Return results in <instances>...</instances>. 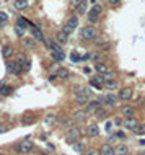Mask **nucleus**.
Masks as SVG:
<instances>
[{"mask_svg": "<svg viewBox=\"0 0 145 155\" xmlns=\"http://www.w3.org/2000/svg\"><path fill=\"white\" fill-rule=\"evenodd\" d=\"M82 129L78 128V126H70V128L67 129V132H65V139L70 144H74V142H77L80 141V137H82Z\"/></svg>", "mask_w": 145, "mask_h": 155, "instance_id": "obj_1", "label": "nucleus"}, {"mask_svg": "<svg viewBox=\"0 0 145 155\" xmlns=\"http://www.w3.org/2000/svg\"><path fill=\"white\" fill-rule=\"evenodd\" d=\"M77 26H78V15H72V17H68V20L65 21L62 31L68 36V34H72V31H74V30H77Z\"/></svg>", "mask_w": 145, "mask_h": 155, "instance_id": "obj_2", "label": "nucleus"}, {"mask_svg": "<svg viewBox=\"0 0 145 155\" xmlns=\"http://www.w3.org/2000/svg\"><path fill=\"white\" fill-rule=\"evenodd\" d=\"M80 38L83 39V41H95L96 38V30L95 26H83L82 30H80Z\"/></svg>", "mask_w": 145, "mask_h": 155, "instance_id": "obj_3", "label": "nucleus"}, {"mask_svg": "<svg viewBox=\"0 0 145 155\" xmlns=\"http://www.w3.org/2000/svg\"><path fill=\"white\" fill-rule=\"evenodd\" d=\"M98 100H99V103L106 105L108 108H116V106H118L119 96H116V95H112V93H108V95H101Z\"/></svg>", "mask_w": 145, "mask_h": 155, "instance_id": "obj_4", "label": "nucleus"}, {"mask_svg": "<svg viewBox=\"0 0 145 155\" xmlns=\"http://www.w3.org/2000/svg\"><path fill=\"white\" fill-rule=\"evenodd\" d=\"M101 11H103V7L99 5V3H95V5L90 8V11H88V21H90V23H95L96 20L99 18Z\"/></svg>", "mask_w": 145, "mask_h": 155, "instance_id": "obj_5", "label": "nucleus"}, {"mask_svg": "<svg viewBox=\"0 0 145 155\" xmlns=\"http://www.w3.org/2000/svg\"><path fill=\"white\" fill-rule=\"evenodd\" d=\"M33 147H34V144L26 139V141H23V142H20V144L15 145V150H17L18 153H30L31 150H33Z\"/></svg>", "mask_w": 145, "mask_h": 155, "instance_id": "obj_6", "label": "nucleus"}, {"mask_svg": "<svg viewBox=\"0 0 145 155\" xmlns=\"http://www.w3.org/2000/svg\"><path fill=\"white\" fill-rule=\"evenodd\" d=\"M7 70H8L11 75H21V74H23V65L18 64L17 61L7 62Z\"/></svg>", "mask_w": 145, "mask_h": 155, "instance_id": "obj_7", "label": "nucleus"}, {"mask_svg": "<svg viewBox=\"0 0 145 155\" xmlns=\"http://www.w3.org/2000/svg\"><path fill=\"white\" fill-rule=\"evenodd\" d=\"M103 85H104V78L101 77V75H91L90 77V87L91 88L103 90Z\"/></svg>", "mask_w": 145, "mask_h": 155, "instance_id": "obj_8", "label": "nucleus"}, {"mask_svg": "<svg viewBox=\"0 0 145 155\" xmlns=\"http://www.w3.org/2000/svg\"><path fill=\"white\" fill-rule=\"evenodd\" d=\"M98 108H101V103H99V100H90L85 105V111L88 114H95L96 111H98Z\"/></svg>", "mask_w": 145, "mask_h": 155, "instance_id": "obj_9", "label": "nucleus"}, {"mask_svg": "<svg viewBox=\"0 0 145 155\" xmlns=\"http://www.w3.org/2000/svg\"><path fill=\"white\" fill-rule=\"evenodd\" d=\"M132 95H134V90L131 88V87H124V88H121L119 90V100H122V101H129L132 98Z\"/></svg>", "mask_w": 145, "mask_h": 155, "instance_id": "obj_10", "label": "nucleus"}, {"mask_svg": "<svg viewBox=\"0 0 145 155\" xmlns=\"http://www.w3.org/2000/svg\"><path fill=\"white\" fill-rule=\"evenodd\" d=\"M74 93H75V95H87V96H90L93 91H91V87H87V85H75V87H74Z\"/></svg>", "mask_w": 145, "mask_h": 155, "instance_id": "obj_11", "label": "nucleus"}, {"mask_svg": "<svg viewBox=\"0 0 145 155\" xmlns=\"http://www.w3.org/2000/svg\"><path fill=\"white\" fill-rule=\"evenodd\" d=\"M122 126L126 129H129V131H134L137 126H139V121H137V119L134 118V116H131V118H126L122 121Z\"/></svg>", "mask_w": 145, "mask_h": 155, "instance_id": "obj_12", "label": "nucleus"}, {"mask_svg": "<svg viewBox=\"0 0 145 155\" xmlns=\"http://www.w3.org/2000/svg\"><path fill=\"white\" fill-rule=\"evenodd\" d=\"M87 134L90 137H98L99 136V128L96 122H90V124L87 126Z\"/></svg>", "mask_w": 145, "mask_h": 155, "instance_id": "obj_13", "label": "nucleus"}, {"mask_svg": "<svg viewBox=\"0 0 145 155\" xmlns=\"http://www.w3.org/2000/svg\"><path fill=\"white\" fill-rule=\"evenodd\" d=\"M87 116H88V113L85 109H77V111H74V114H72V119L77 121V122H83L87 119Z\"/></svg>", "mask_w": 145, "mask_h": 155, "instance_id": "obj_14", "label": "nucleus"}, {"mask_svg": "<svg viewBox=\"0 0 145 155\" xmlns=\"http://www.w3.org/2000/svg\"><path fill=\"white\" fill-rule=\"evenodd\" d=\"M134 113H135L134 105H122L121 106V114H122V116L131 118V116H134Z\"/></svg>", "mask_w": 145, "mask_h": 155, "instance_id": "obj_15", "label": "nucleus"}, {"mask_svg": "<svg viewBox=\"0 0 145 155\" xmlns=\"http://www.w3.org/2000/svg\"><path fill=\"white\" fill-rule=\"evenodd\" d=\"M103 88H106V90H118L119 88V82L116 80V78H111V80H104V85H103Z\"/></svg>", "mask_w": 145, "mask_h": 155, "instance_id": "obj_16", "label": "nucleus"}, {"mask_svg": "<svg viewBox=\"0 0 145 155\" xmlns=\"http://www.w3.org/2000/svg\"><path fill=\"white\" fill-rule=\"evenodd\" d=\"M87 7H88V0H82L77 7H75V15H85L87 13Z\"/></svg>", "mask_w": 145, "mask_h": 155, "instance_id": "obj_17", "label": "nucleus"}, {"mask_svg": "<svg viewBox=\"0 0 145 155\" xmlns=\"http://www.w3.org/2000/svg\"><path fill=\"white\" fill-rule=\"evenodd\" d=\"M99 152H101V155H116V150L111 144H103Z\"/></svg>", "mask_w": 145, "mask_h": 155, "instance_id": "obj_18", "label": "nucleus"}, {"mask_svg": "<svg viewBox=\"0 0 145 155\" xmlns=\"http://www.w3.org/2000/svg\"><path fill=\"white\" fill-rule=\"evenodd\" d=\"M57 122L60 126H65V128H70L72 126V122H74V119H72V116H60V118H57Z\"/></svg>", "mask_w": 145, "mask_h": 155, "instance_id": "obj_19", "label": "nucleus"}, {"mask_svg": "<svg viewBox=\"0 0 145 155\" xmlns=\"http://www.w3.org/2000/svg\"><path fill=\"white\" fill-rule=\"evenodd\" d=\"M116 150V155H129V145L126 144H118L114 147Z\"/></svg>", "mask_w": 145, "mask_h": 155, "instance_id": "obj_20", "label": "nucleus"}, {"mask_svg": "<svg viewBox=\"0 0 145 155\" xmlns=\"http://www.w3.org/2000/svg\"><path fill=\"white\" fill-rule=\"evenodd\" d=\"M33 39H34V41H39V43L46 41V38H44L43 31L39 30V28H33Z\"/></svg>", "mask_w": 145, "mask_h": 155, "instance_id": "obj_21", "label": "nucleus"}, {"mask_svg": "<svg viewBox=\"0 0 145 155\" xmlns=\"http://www.w3.org/2000/svg\"><path fill=\"white\" fill-rule=\"evenodd\" d=\"M95 70L98 72L99 75H104L106 72H109V69H108V65L106 64H103V62H96V65H95Z\"/></svg>", "mask_w": 145, "mask_h": 155, "instance_id": "obj_22", "label": "nucleus"}, {"mask_svg": "<svg viewBox=\"0 0 145 155\" xmlns=\"http://www.w3.org/2000/svg\"><path fill=\"white\" fill-rule=\"evenodd\" d=\"M95 116H96V119H103V121H104V119H106L108 116H109V111H108V109H104L103 106H101V108H98V111L95 113Z\"/></svg>", "mask_w": 145, "mask_h": 155, "instance_id": "obj_23", "label": "nucleus"}, {"mask_svg": "<svg viewBox=\"0 0 145 155\" xmlns=\"http://www.w3.org/2000/svg\"><path fill=\"white\" fill-rule=\"evenodd\" d=\"M55 121H57V116H55L54 113H47L46 116H44V124H46V126H51V124H54Z\"/></svg>", "mask_w": 145, "mask_h": 155, "instance_id": "obj_24", "label": "nucleus"}, {"mask_svg": "<svg viewBox=\"0 0 145 155\" xmlns=\"http://www.w3.org/2000/svg\"><path fill=\"white\" fill-rule=\"evenodd\" d=\"M57 78H62V80H67L68 77H70V72H68L67 69H64V67H59V70H57Z\"/></svg>", "mask_w": 145, "mask_h": 155, "instance_id": "obj_25", "label": "nucleus"}, {"mask_svg": "<svg viewBox=\"0 0 145 155\" xmlns=\"http://www.w3.org/2000/svg\"><path fill=\"white\" fill-rule=\"evenodd\" d=\"M28 3H30L28 0H15V2H13V7H15L17 10H25L26 7H28Z\"/></svg>", "mask_w": 145, "mask_h": 155, "instance_id": "obj_26", "label": "nucleus"}, {"mask_svg": "<svg viewBox=\"0 0 145 155\" xmlns=\"http://www.w3.org/2000/svg\"><path fill=\"white\" fill-rule=\"evenodd\" d=\"M67 39H68V36H67L65 33H64V31H59V33L55 34V41H57L59 44H65Z\"/></svg>", "mask_w": 145, "mask_h": 155, "instance_id": "obj_27", "label": "nucleus"}, {"mask_svg": "<svg viewBox=\"0 0 145 155\" xmlns=\"http://www.w3.org/2000/svg\"><path fill=\"white\" fill-rule=\"evenodd\" d=\"M51 57L54 59L55 62H60V61H64L65 55H64V51L62 52H60V51H51Z\"/></svg>", "mask_w": 145, "mask_h": 155, "instance_id": "obj_28", "label": "nucleus"}, {"mask_svg": "<svg viewBox=\"0 0 145 155\" xmlns=\"http://www.w3.org/2000/svg\"><path fill=\"white\" fill-rule=\"evenodd\" d=\"M11 91H13V88H11L10 85H2V83H0V95L8 96V95H11Z\"/></svg>", "mask_w": 145, "mask_h": 155, "instance_id": "obj_29", "label": "nucleus"}, {"mask_svg": "<svg viewBox=\"0 0 145 155\" xmlns=\"http://www.w3.org/2000/svg\"><path fill=\"white\" fill-rule=\"evenodd\" d=\"M88 101L90 100H88L87 95H75V103H77V105H87Z\"/></svg>", "mask_w": 145, "mask_h": 155, "instance_id": "obj_30", "label": "nucleus"}, {"mask_svg": "<svg viewBox=\"0 0 145 155\" xmlns=\"http://www.w3.org/2000/svg\"><path fill=\"white\" fill-rule=\"evenodd\" d=\"M26 25H31V23L28 21V20H25V18H18V21H17V28H20V30L25 31L26 28H28Z\"/></svg>", "mask_w": 145, "mask_h": 155, "instance_id": "obj_31", "label": "nucleus"}, {"mask_svg": "<svg viewBox=\"0 0 145 155\" xmlns=\"http://www.w3.org/2000/svg\"><path fill=\"white\" fill-rule=\"evenodd\" d=\"M11 52H13V47H11L10 44H5V46H3L2 47V55H3V57H8V55L11 54Z\"/></svg>", "mask_w": 145, "mask_h": 155, "instance_id": "obj_32", "label": "nucleus"}, {"mask_svg": "<svg viewBox=\"0 0 145 155\" xmlns=\"http://www.w3.org/2000/svg\"><path fill=\"white\" fill-rule=\"evenodd\" d=\"M74 150L75 152H85V144H83L82 141L74 142Z\"/></svg>", "mask_w": 145, "mask_h": 155, "instance_id": "obj_33", "label": "nucleus"}, {"mask_svg": "<svg viewBox=\"0 0 145 155\" xmlns=\"http://www.w3.org/2000/svg\"><path fill=\"white\" fill-rule=\"evenodd\" d=\"M132 132L137 134V136H145V124H139L134 131H132Z\"/></svg>", "mask_w": 145, "mask_h": 155, "instance_id": "obj_34", "label": "nucleus"}, {"mask_svg": "<svg viewBox=\"0 0 145 155\" xmlns=\"http://www.w3.org/2000/svg\"><path fill=\"white\" fill-rule=\"evenodd\" d=\"M23 44H25L26 47H34L36 41H34L33 38H23Z\"/></svg>", "mask_w": 145, "mask_h": 155, "instance_id": "obj_35", "label": "nucleus"}, {"mask_svg": "<svg viewBox=\"0 0 145 155\" xmlns=\"http://www.w3.org/2000/svg\"><path fill=\"white\" fill-rule=\"evenodd\" d=\"M83 155H101V152H99V149H87L85 152H83Z\"/></svg>", "mask_w": 145, "mask_h": 155, "instance_id": "obj_36", "label": "nucleus"}, {"mask_svg": "<svg viewBox=\"0 0 145 155\" xmlns=\"http://www.w3.org/2000/svg\"><path fill=\"white\" fill-rule=\"evenodd\" d=\"M34 121H36L34 118H31V116H26V118H23V119H21V124H23V126H28V124H33Z\"/></svg>", "mask_w": 145, "mask_h": 155, "instance_id": "obj_37", "label": "nucleus"}, {"mask_svg": "<svg viewBox=\"0 0 145 155\" xmlns=\"http://www.w3.org/2000/svg\"><path fill=\"white\" fill-rule=\"evenodd\" d=\"M7 20H8V15L3 13V11H0V25H2V23H5Z\"/></svg>", "mask_w": 145, "mask_h": 155, "instance_id": "obj_38", "label": "nucleus"}, {"mask_svg": "<svg viewBox=\"0 0 145 155\" xmlns=\"http://www.w3.org/2000/svg\"><path fill=\"white\" fill-rule=\"evenodd\" d=\"M70 59H72V61H74V62H77V61H80V55H78L77 52H72Z\"/></svg>", "mask_w": 145, "mask_h": 155, "instance_id": "obj_39", "label": "nucleus"}, {"mask_svg": "<svg viewBox=\"0 0 145 155\" xmlns=\"http://www.w3.org/2000/svg\"><path fill=\"white\" fill-rule=\"evenodd\" d=\"M112 124H114V126H121V124H122V119H119V118H114V121H112Z\"/></svg>", "mask_w": 145, "mask_h": 155, "instance_id": "obj_40", "label": "nucleus"}, {"mask_svg": "<svg viewBox=\"0 0 145 155\" xmlns=\"http://www.w3.org/2000/svg\"><path fill=\"white\" fill-rule=\"evenodd\" d=\"M108 2H109V3H111L112 7H116V5H119V3L122 2V0H108Z\"/></svg>", "mask_w": 145, "mask_h": 155, "instance_id": "obj_41", "label": "nucleus"}, {"mask_svg": "<svg viewBox=\"0 0 145 155\" xmlns=\"http://www.w3.org/2000/svg\"><path fill=\"white\" fill-rule=\"evenodd\" d=\"M116 137H119V139H124V137H126V134H124V132H121V131H118V132H116Z\"/></svg>", "mask_w": 145, "mask_h": 155, "instance_id": "obj_42", "label": "nucleus"}, {"mask_svg": "<svg viewBox=\"0 0 145 155\" xmlns=\"http://www.w3.org/2000/svg\"><path fill=\"white\" fill-rule=\"evenodd\" d=\"M80 2H82V0H72V2H70V5H72V7H74V8H75V7H77Z\"/></svg>", "mask_w": 145, "mask_h": 155, "instance_id": "obj_43", "label": "nucleus"}, {"mask_svg": "<svg viewBox=\"0 0 145 155\" xmlns=\"http://www.w3.org/2000/svg\"><path fill=\"white\" fill-rule=\"evenodd\" d=\"M83 72H85L87 75H91V69L90 67H83Z\"/></svg>", "mask_w": 145, "mask_h": 155, "instance_id": "obj_44", "label": "nucleus"}, {"mask_svg": "<svg viewBox=\"0 0 145 155\" xmlns=\"http://www.w3.org/2000/svg\"><path fill=\"white\" fill-rule=\"evenodd\" d=\"M55 78H57V75H55V74H51L49 75V82H54Z\"/></svg>", "mask_w": 145, "mask_h": 155, "instance_id": "obj_45", "label": "nucleus"}, {"mask_svg": "<svg viewBox=\"0 0 145 155\" xmlns=\"http://www.w3.org/2000/svg\"><path fill=\"white\" fill-rule=\"evenodd\" d=\"M106 131H108V132H111V122H108V124H106Z\"/></svg>", "mask_w": 145, "mask_h": 155, "instance_id": "obj_46", "label": "nucleus"}, {"mask_svg": "<svg viewBox=\"0 0 145 155\" xmlns=\"http://www.w3.org/2000/svg\"><path fill=\"white\" fill-rule=\"evenodd\" d=\"M139 145H140V147H145V141H140V142H139Z\"/></svg>", "mask_w": 145, "mask_h": 155, "instance_id": "obj_47", "label": "nucleus"}, {"mask_svg": "<svg viewBox=\"0 0 145 155\" xmlns=\"http://www.w3.org/2000/svg\"><path fill=\"white\" fill-rule=\"evenodd\" d=\"M91 2H93V3H96V2H98V0H91Z\"/></svg>", "mask_w": 145, "mask_h": 155, "instance_id": "obj_48", "label": "nucleus"}]
</instances>
